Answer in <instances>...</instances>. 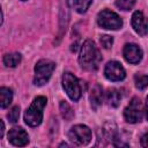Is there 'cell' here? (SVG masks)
Listing matches in <instances>:
<instances>
[{"label": "cell", "instance_id": "16", "mask_svg": "<svg viewBox=\"0 0 148 148\" xmlns=\"http://www.w3.org/2000/svg\"><path fill=\"white\" fill-rule=\"evenodd\" d=\"M21 54L20 53H7L3 56V64L7 67H16L21 62Z\"/></svg>", "mask_w": 148, "mask_h": 148}, {"label": "cell", "instance_id": "11", "mask_svg": "<svg viewBox=\"0 0 148 148\" xmlns=\"http://www.w3.org/2000/svg\"><path fill=\"white\" fill-rule=\"evenodd\" d=\"M132 27L134 29V31L136 34H139L140 36H146L147 35V23H146V18L142 14V12L136 10L133 13L132 15Z\"/></svg>", "mask_w": 148, "mask_h": 148}, {"label": "cell", "instance_id": "7", "mask_svg": "<svg viewBox=\"0 0 148 148\" xmlns=\"http://www.w3.org/2000/svg\"><path fill=\"white\" fill-rule=\"evenodd\" d=\"M68 139L77 146L88 145L91 140V130L86 125H75L69 130Z\"/></svg>", "mask_w": 148, "mask_h": 148}, {"label": "cell", "instance_id": "3", "mask_svg": "<svg viewBox=\"0 0 148 148\" xmlns=\"http://www.w3.org/2000/svg\"><path fill=\"white\" fill-rule=\"evenodd\" d=\"M56 68V64L49 59H40L35 66V76L34 83L38 87L44 86L52 76V73Z\"/></svg>", "mask_w": 148, "mask_h": 148}, {"label": "cell", "instance_id": "19", "mask_svg": "<svg viewBox=\"0 0 148 148\" xmlns=\"http://www.w3.org/2000/svg\"><path fill=\"white\" fill-rule=\"evenodd\" d=\"M134 81H135V87L139 90H143L146 89L147 84H148V77L146 74H135L134 76Z\"/></svg>", "mask_w": 148, "mask_h": 148}, {"label": "cell", "instance_id": "2", "mask_svg": "<svg viewBox=\"0 0 148 148\" xmlns=\"http://www.w3.org/2000/svg\"><path fill=\"white\" fill-rule=\"evenodd\" d=\"M46 97L45 96H37L31 105L27 109L25 113H24V121L27 125L31 126V127H36L38 126L42 120H43V110L46 105Z\"/></svg>", "mask_w": 148, "mask_h": 148}, {"label": "cell", "instance_id": "15", "mask_svg": "<svg viewBox=\"0 0 148 148\" xmlns=\"http://www.w3.org/2000/svg\"><path fill=\"white\" fill-rule=\"evenodd\" d=\"M13 101V92L7 87H0V108H8Z\"/></svg>", "mask_w": 148, "mask_h": 148}, {"label": "cell", "instance_id": "9", "mask_svg": "<svg viewBox=\"0 0 148 148\" xmlns=\"http://www.w3.org/2000/svg\"><path fill=\"white\" fill-rule=\"evenodd\" d=\"M123 54H124V58L127 62L138 64V62L141 61L143 53H142V50L139 45H136L134 43H130V44H126L124 46Z\"/></svg>", "mask_w": 148, "mask_h": 148}, {"label": "cell", "instance_id": "25", "mask_svg": "<svg viewBox=\"0 0 148 148\" xmlns=\"http://www.w3.org/2000/svg\"><path fill=\"white\" fill-rule=\"evenodd\" d=\"M3 21V15H2V10H1V6H0V24L2 23Z\"/></svg>", "mask_w": 148, "mask_h": 148}, {"label": "cell", "instance_id": "14", "mask_svg": "<svg viewBox=\"0 0 148 148\" xmlns=\"http://www.w3.org/2000/svg\"><path fill=\"white\" fill-rule=\"evenodd\" d=\"M66 2L68 5V7L76 10L77 13L82 14L89 8L92 0H66Z\"/></svg>", "mask_w": 148, "mask_h": 148}, {"label": "cell", "instance_id": "6", "mask_svg": "<svg viewBox=\"0 0 148 148\" xmlns=\"http://www.w3.org/2000/svg\"><path fill=\"white\" fill-rule=\"evenodd\" d=\"M62 88L72 101L76 102V101L80 99L81 94H82L81 86H80V82L76 79V76L74 74H72L71 72H65L64 73V75H62Z\"/></svg>", "mask_w": 148, "mask_h": 148}, {"label": "cell", "instance_id": "8", "mask_svg": "<svg viewBox=\"0 0 148 148\" xmlns=\"http://www.w3.org/2000/svg\"><path fill=\"white\" fill-rule=\"evenodd\" d=\"M104 75L108 80L110 81H121L125 79L126 76V72L124 69V67L121 66L120 62L118 61H109L105 65V69H104Z\"/></svg>", "mask_w": 148, "mask_h": 148}, {"label": "cell", "instance_id": "10", "mask_svg": "<svg viewBox=\"0 0 148 148\" xmlns=\"http://www.w3.org/2000/svg\"><path fill=\"white\" fill-rule=\"evenodd\" d=\"M8 141L18 147H23L29 142V135L22 127H13L8 132Z\"/></svg>", "mask_w": 148, "mask_h": 148}, {"label": "cell", "instance_id": "12", "mask_svg": "<svg viewBox=\"0 0 148 148\" xmlns=\"http://www.w3.org/2000/svg\"><path fill=\"white\" fill-rule=\"evenodd\" d=\"M89 99H90V104H91V108L94 110H97L102 103H103V89L99 84H95L90 91V95H89Z\"/></svg>", "mask_w": 148, "mask_h": 148}, {"label": "cell", "instance_id": "21", "mask_svg": "<svg viewBox=\"0 0 148 148\" xmlns=\"http://www.w3.org/2000/svg\"><path fill=\"white\" fill-rule=\"evenodd\" d=\"M7 117H8V120L10 123H13V124L16 123L18 120V117H20V106H13L9 110Z\"/></svg>", "mask_w": 148, "mask_h": 148}, {"label": "cell", "instance_id": "23", "mask_svg": "<svg viewBox=\"0 0 148 148\" xmlns=\"http://www.w3.org/2000/svg\"><path fill=\"white\" fill-rule=\"evenodd\" d=\"M3 134H5V124L2 120H0V139L3 136Z\"/></svg>", "mask_w": 148, "mask_h": 148}, {"label": "cell", "instance_id": "22", "mask_svg": "<svg viewBox=\"0 0 148 148\" xmlns=\"http://www.w3.org/2000/svg\"><path fill=\"white\" fill-rule=\"evenodd\" d=\"M99 42H101V45H102L104 49L109 50V49L112 46V44H113V37H112V36H109V35H104V36L101 37Z\"/></svg>", "mask_w": 148, "mask_h": 148}, {"label": "cell", "instance_id": "20", "mask_svg": "<svg viewBox=\"0 0 148 148\" xmlns=\"http://www.w3.org/2000/svg\"><path fill=\"white\" fill-rule=\"evenodd\" d=\"M135 5V0H117L116 6L121 10H130Z\"/></svg>", "mask_w": 148, "mask_h": 148}, {"label": "cell", "instance_id": "5", "mask_svg": "<svg viewBox=\"0 0 148 148\" xmlns=\"http://www.w3.org/2000/svg\"><path fill=\"white\" fill-rule=\"evenodd\" d=\"M145 114V106L140 98L133 97L130 102V104L124 110V118L130 124H135L138 121H141Z\"/></svg>", "mask_w": 148, "mask_h": 148}, {"label": "cell", "instance_id": "1", "mask_svg": "<svg viewBox=\"0 0 148 148\" xmlns=\"http://www.w3.org/2000/svg\"><path fill=\"white\" fill-rule=\"evenodd\" d=\"M79 61L81 67L86 71H96L98 68L102 61V56L98 47L91 39H87L82 44Z\"/></svg>", "mask_w": 148, "mask_h": 148}, {"label": "cell", "instance_id": "17", "mask_svg": "<svg viewBox=\"0 0 148 148\" xmlns=\"http://www.w3.org/2000/svg\"><path fill=\"white\" fill-rule=\"evenodd\" d=\"M120 98H121V96L117 89H110L106 94V102L112 108H117L119 105Z\"/></svg>", "mask_w": 148, "mask_h": 148}, {"label": "cell", "instance_id": "24", "mask_svg": "<svg viewBox=\"0 0 148 148\" xmlns=\"http://www.w3.org/2000/svg\"><path fill=\"white\" fill-rule=\"evenodd\" d=\"M146 140H147V134H145V135L142 136V139H141V145H142V147H147Z\"/></svg>", "mask_w": 148, "mask_h": 148}, {"label": "cell", "instance_id": "4", "mask_svg": "<svg viewBox=\"0 0 148 148\" xmlns=\"http://www.w3.org/2000/svg\"><path fill=\"white\" fill-rule=\"evenodd\" d=\"M97 23L101 28L108 30H118L123 27V20L120 16L110 9H103L98 13Z\"/></svg>", "mask_w": 148, "mask_h": 148}, {"label": "cell", "instance_id": "13", "mask_svg": "<svg viewBox=\"0 0 148 148\" xmlns=\"http://www.w3.org/2000/svg\"><path fill=\"white\" fill-rule=\"evenodd\" d=\"M117 130H118V128H117L116 124L112 123V121L106 123V124L104 125V127H103L104 138H105L108 141L112 142L113 145H114V142H116L117 140H119V139H118L119 135H118V131H117Z\"/></svg>", "mask_w": 148, "mask_h": 148}, {"label": "cell", "instance_id": "18", "mask_svg": "<svg viewBox=\"0 0 148 148\" xmlns=\"http://www.w3.org/2000/svg\"><path fill=\"white\" fill-rule=\"evenodd\" d=\"M60 113H61V116L65 120H71L74 117V111L72 110L69 104L65 101L60 102Z\"/></svg>", "mask_w": 148, "mask_h": 148}, {"label": "cell", "instance_id": "26", "mask_svg": "<svg viewBox=\"0 0 148 148\" xmlns=\"http://www.w3.org/2000/svg\"><path fill=\"white\" fill-rule=\"evenodd\" d=\"M22 1H25V0H22Z\"/></svg>", "mask_w": 148, "mask_h": 148}]
</instances>
